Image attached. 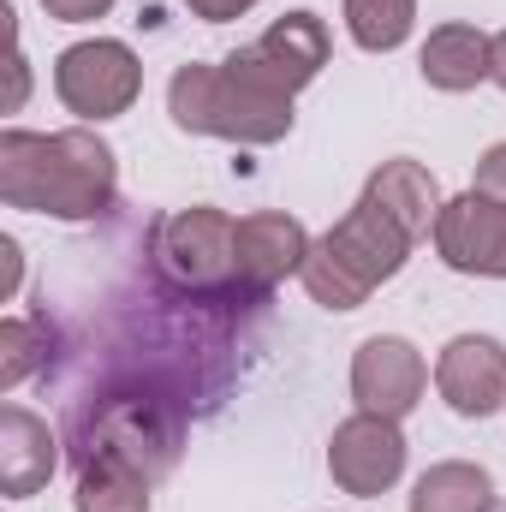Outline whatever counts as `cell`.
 <instances>
[{
  "mask_svg": "<svg viewBox=\"0 0 506 512\" xmlns=\"http://www.w3.org/2000/svg\"><path fill=\"white\" fill-rule=\"evenodd\" d=\"M18 280H24V256H18V239L6 233V239H0V298H12Z\"/></svg>",
  "mask_w": 506,
  "mask_h": 512,
  "instance_id": "cell-21",
  "label": "cell"
},
{
  "mask_svg": "<svg viewBox=\"0 0 506 512\" xmlns=\"http://www.w3.org/2000/svg\"><path fill=\"white\" fill-rule=\"evenodd\" d=\"M399 471H405V435H399L393 417L358 411V417H346V423L334 429V441H328V477H334L352 501L387 495V489L399 483Z\"/></svg>",
  "mask_w": 506,
  "mask_h": 512,
  "instance_id": "cell-6",
  "label": "cell"
},
{
  "mask_svg": "<svg viewBox=\"0 0 506 512\" xmlns=\"http://www.w3.org/2000/svg\"><path fill=\"white\" fill-rule=\"evenodd\" d=\"M489 501H495V483L471 459H441L411 489V512H489Z\"/></svg>",
  "mask_w": 506,
  "mask_h": 512,
  "instance_id": "cell-15",
  "label": "cell"
},
{
  "mask_svg": "<svg viewBox=\"0 0 506 512\" xmlns=\"http://www.w3.org/2000/svg\"><path fill=\"white\" fill-rule=\"evenodd\" d=\"M149 477L131 465H84L72 471V512H149Z\"/></svg>",
  "mask_w": 506,
  "mask_h": 512,
  "instance_id": "cell-16",
  "label": "cell"
},
{
  "mask_svg": "<svg viewBox=\"0 0 506 512\" xmlns=\"http://www.w3.org/2000/svg\"><path fill=\"white\" fill-rule=\"evenodd\" d=\"M423 382H429L423 352L411 340H399V334H370L358 346V358H352V399L370 417H393L399 423L405 411H417Z\"/></svg>",
  "mask_w": 506,
  "mask_h": 512,
  "instance_id": "cell-8",
  "label": "cell"
},
{
  "mask_svg": "<svg viewBox=\"0 0 506 512\" xmlns=\"http://www.w3.org/2000/svg\"><path fill=\"white\" fill-rule=\"evenodd\" d=\"M489 78L506 90V30H495V36H489Z\"/></svg>",
  "mask_w": 506,
  "mask_h": 512,
  "instance_id": "cell-23",
  "label": "cell"
},
{
  "mask_svg": "<svg viewBox=\"0 0 506 512\" xmlns=\"http://www.w3.org/2000/svg\"><path fill=\"white\" fill-rule=\"evenodd\" d=\"M435 387L459 417H489L506 405V346L489 334H459L435 358Z\"/></svg>",
  "mask_w": 506,
  "mask_h": 512,
  "instance_id": "cell-10",
  "label": "cell"
},
{
  "mask_svg": "<svg viewBox=\"0 0 506 512\" xmlns=\"http://www.w3.org/2000/svg\"><path fill=\"white\" fill-rule=\"evenodd\" d=\"M417 24V0H346V30L364 54H393Z\"/></svg>",
  "mask_w": 506,
  "mask_h": 512,
  "instance_id": "cell-17",
  "label": "cell"
},
{
  "mask_svg": "<svg viewBox=\"0 0 506 512\" xmlns=\"http://www.w3.org/2000/svg\"><path fill=\"white\" fill-rule=\"evenodd\" d=\"M435 215H441V185L423 161L411 155H393L381 161L364 185V197L310 245L298 280L310 292V304L322 310H358L376 286H387L411 245L423 233H435Z\"/></svg>",
  "mask_w": 506,
  "mask_h": 512,
  "instance_id": "cell-1",
  "label": "cell"
},
{
  "mask_svg": "<svg viewBox=\"0 0 506 512\" xmlns=\"http://www.w3.org/2000/svg\"><path fill=\"white\" fill-rule=\"evenodd\" d=\"M143 90V66L126 42L114 36H90V42H72L60 60H54V96L66 102V114L102 126V120H120Z\"/></svg>",
  "mask_w": 506,
  "mask_h": 512,
  "instance_id": "cell-5",
  "label": "cell"
},
{
  "mask_svg": "<svg viewBox=\"0 0 506 512\" xmlns=\"http://www.w3.org/2000/svg\"><path fill=\"white\" fill-rule=\"evenodd\" d=\"M310 233H304V221L298 215H280V209H256L239 221V233H233V274H239V286L256 292V298H268L286 274H298L304 268V256H310Z\"/></svg>",
  "mask_w": 506,
  "mask_h": 512,
  "instance_id": "cell-9",
  "label": "cell"
},
{
  "mask_svg": "<svg viewBox=\"0 0 506 512\" xmlns=\"http://www.w3.org/2000/svg\"><path fill=\"white\" fill-rule=\"evenodd\" d=\"M24 90H30V66H24V54L12 48V96H6V114L24 108Z\"/></svg>",
  "mask_w": 506,
  "mask_h": 512,
  "instance_id": "cell-22",
  "label": "cell"
},
{
  "mask_svg": "<svg viewBox=\"0 0 506 512\" xmlns=\"http://www.w3.org/2000/svg\"><path fill=\"white\" fill-rule=\"evenodd\" d=\"M471 191H483V197L506 203V143L483 149V161H477V185H471Z\"/></svg>",
  "mask_w": 506,
  "mask_h": 512,
  "instance_id": "cell-18",
  "label": "cell"
},
{
  "mask_svg": "<svg viewBox=\"0 0 506 512\" xmlns=\"http://www.w3.org/2000/svg\"><path fill=\"white\" fill-rule=\"evenodd\" d=\"M60 358V322L48 310L36 316H6L0 322V387H24L30 376H48Z\"/></svg>",
  "mask_w": 506,
  "mask_h": 512,
  "instance_id": "cell-14",
  "label": "cell"
},
{
  "mask_svg": "<svg viewBox=\"0 0 506 512\" xmlns=\"http://www.w3.org/2000/svg\"><path fill=\"white\" fill-rule=\"evenodd\" d=\"M167 114L191 137H227V143L262 149L292 131V96L256 66L251 42H245L221 66H203V60L179 66L167 84Z\"/></svg>",
  "mask_w": 506,
  "mask_h": 512,
  "instance_id": "cell-3",
  "label": "cell"
},
{
  "mask_svg": "<svg viewBox=\"0 0 506 512\" xmlns=\"http://www.w3.org/2000/svg\"><path fill=\"white\" fill-rule=\"evenodd\" d=\"M233 233H239V221L215 203L173 209L149 227V268L185 292H245L233 274Z\"/></svg>",
  "mask_w": 506,
  "mask_h": 512,
  "instance_id": "cell-4",
  "label": "cell"
},
{
  "mask_svg": "<svg viewBox=\"0 0 506 512\" xmlns=\"http://www.w3.org/2000/svg\"><path fill=\"white\" fill-rule=\"evenodd\" d=\"M42 12L60 18V24H90V18H108L114 0H42Z\"/></svg>",
  "mask_w": 506,
  "mask_h": 512,
  "instance_id": "cell-19",
  "label": "cell"
},
{
  "mask_svg": "<svg viewBox=\"0 0 506 512\" xmlns=\"http://www.w3.org/2000/svg\"><path fill=\"white\" fill-rule=\"evenodd\" d=\"M120 197V161L108 137L72 131H0V203L54 221H96Z\"/></svg>",
  "mask_w": 506,
  "mask_h": 512,
  "instance_id": "cell-2",
  "label": "cell"
},
{
  "mask_svg": "<svg viewBox=\"0 0 506 512\" xmlns=\"http://www.w3.org/2000/svg\"><path fill=\"white\" fill-rule=\"evenodd\" d=\"M251 54L286 96H298V90L316 84V72L328 66V24H322L316 12H286V18H274V24L256 36Z\"/></svg>",
  "mask_w": 506,
  "mask_h": 512,
  "instance_id": "cell-12",
  "label": "cell"
},
{
  "mask_svg": "<svg viewBox=\"0 0 506 512\" xmlns=\"http://www.w3.org/2000/svg\"><path fill=\"white\" fill-rule=\"evenodd\" d=\"M435 256L453 274H483V280H506V203L465 191L453 203H441L435 215Z\"/></svg>",
  "mask_w": 506,
  "mask_h": 512,
  "instance_id": "cell-7",
  "label": "cell"
},
{
  "mask_svg": "<svg viewBox=\"0 0 506 512\" xmlns=\"http://www.w3.org/2000/svg\"><path fill=\"white\" fill-rule=\"evenodd\" d=\"M489 512H506V501H489Z\"/></svg>",
  "mask_w": 506,
  "mask_h": 512,
  "instance_id": "cell-24",
  "label": "cell"
},
{
  "mask_svg": "<svg viewBox=\"0 0 506 512\" xmlns=\"http://www.w3.org/2000/svg\"><path fill=\"white\" fill-rule=\"evenodd\" d=\"M185 6H191L203 24H227V18H245L256 0H185Z\"/></svg>",
  "mask_w": 506,
  "mask_h": 512,
  "instance_id": "cell-20",
  "label": "cell"
},
{
  "mask_svg": "<svg viewBox=\"0 0 506 512\" xmlns=\"http://www.w3.org/2000/svg\"><path fill=\"white\" fill-rule=\"evenodd\" d=\"M54 471H60V441H54L48 417L6 405L0 411V489H6V501H30L36 489H48Z\"/></svg>",
  "mask_w": 506,
  "mask_h": 512,
  "instance_id": "cell-11",
  "label": "cell"
},
{
  "mask_svg": "<svg viewBox=\"0 0 506 512\" xmlns=\"http://www.w3.org/2000/svg\"><path fill=\"white\" fill-rule=\"evenodd\" d=\"M417 66H423V84L429 90L465 96V90H477L489 78V36L477 24H441V30H429Z\"/></svg>",
  "mask_w": 506,
  "mask_h": 512,
  "instance_id": "cell-13",
  "label": "cell"
}]
</instances>
